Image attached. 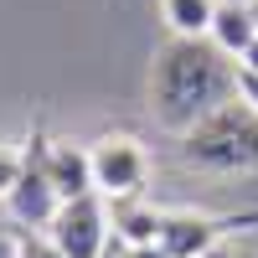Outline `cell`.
Listing matches in <instances>:
<instances>
[{
  "instance_id": "6da1fadb",
  "label": "cell",
  "mask_w": 258,
  "mask_h": 258,
  "mask_svg": "<svg viewBox=\"0 0 258 258\" xmlns=\"http://www.w3.org/2000/svg\"><path fill=\"white\" fill-rule=\"evenodd\" d=\"M238 98V62L222 57L212 41H186L170 36L155 52V68H150V109L170 135H186L197 129L207 114H217L222 103Z\"/></svg>"
},
{
  "instance_id": "7a4b0ae2",
  "label": "cell",
  "mask_w": 258,
  "mask_h": 258,
  "mask_svg": "<svg viewBox=\"0 0 258 258\" xmlns=\"http://www.w3.org/2000/svg\"><path fill=\"white\" fill-rule=\"evenodd\" d=\"M181 160L191 170H212V176L258 170V109L243 98L222 103L217 114H207L197 129L181 135Z\"/></svg>"
},
{
  "instance_id": "3957f363",
  "label": "cell",
  "mask_w": 258,
  "mask_h": 258,
  "mask_svg": "<svg viewBox=\"0 0 258 258\" xmlns=\"http://www.w3.org/2000/svg\"><path fill=\"white\" fill-rule=\"evenodd\" d=\"M88 160H93V191L103 202H135L145 197L150 186V150L140 135H124V129H109L88 145Z\"/></svg>"
},
{
  "instance_id": "277c9868",
  "label": "cell",
  "mask_w": 258,
  "mask_h": 258,
  "mask_svg": "<svg viewBox=\"0 0 258 258\" xmlns=\"http://www.w3.org/2000/svg\"><path fill=\"white\" fill-rule=\"evenodd\" d=\"M47 238L68 253V258H103L114 243V222H109V202L103 197H78L62 202L57 217L47 227Z\"/></svg>"
},
{
  "instance_id": "5b68a950",
  "label": "cell",
  "mask_w": 258,
  "mask_h": 258,
  "mask_svg": "<svg viewBox=\"0 0 258 258\" xmlns=\"http://www.w3.org/2000/svg\"><path fill=\"white\" fill-rule=\"evenodd\" d=\"M6 207H11V217L26 227V232H47L52 227V217H57V207H62V197H57V186L47 181V170H41V160H26V170H21V181H16V191L6 197Z\"/></svg>"
},
{
  "instance_id": "8992f818",
  "label": "cell",
  "mask_w": 258,
  "mask_h": 258,
  "mask_svg": "<svg viewBox=\"0 0 258 258\" xmlns=\"http://www.w3.org/2000/svg\"><path fill=\"white\" fill-rule=\"evenodd\" d=\"M222 222L207 212H165L160 222V253L165 258H202L212 248H222Z\"/></svg>"
},
{
  "instance_id": "52a82bcc",
  "label": "cell",
  "mask_w": 258,
  "mask_h": 258,
  "mask_svg": "<svg viewBox=\"0 0 258 258\" xmlns=\"http://www.w3.org/2000/svg\"><path fill=\"white\" fill-rule=\"evenodd\" d=\"M41 170H47V181L57 186L62 202L98 197V191H93V160H88V150L73 145V140H52L47 155H41Z\"/></svg>"
},
{
  "instance_id": "ba28073f",
  "label": "cell",
  "mask_w": 258,
  "mask_h": 258,
  "mask_svg": "<svg viewBox=\"0 0 258 258\" xmlns=\"http://www.w3.org/2000/svg\"><path fill=\"white\" fill-rule=\"evenodd\" d=\"M109 222H114V243H124V248H150V243H160L165 212H155L145 197H135V202H114V207H109Z\"/></svg>"
},
{
  "instance_id": "9c48e42d",
  "label": "cell",
  "mask_w": 258,
  "mask_h": 258,
  "mask_svg": "<svg viewBox=\"0 0 258 258\" xmlns=\"http://www.w3.org/2000/svg\"><path fill=\"white\" fill-rule=\"evenodd\" d=\"M253 36H258V26H253V6H248V0H222L207 41H212V47H217L222 57H232V62H238V57L253 47Z\"/></svg>"
},
{
  "instance_id": "30bf717a",
  "label": "cell",
  "mask_w": 258,
  "mask_h": 258,
  "mask_svg": "<svg viewBox=\"0 0 258 258\" xmlns=\"http://www.w3.org/2000/svg\"><path fill=\"white\" fill-rule=\"evenodd\" d=\"M217 6H222V0H160V21L170 26V36L202 41V36H212Z\"/></svg>"
},
{
  "instance_id": "8fae6325",
  "label": "cell",
  "mask_w": 258,
  "mask_h": 258,
  "mask_svg": "<svg viewBox=\"0 0 258 258\" xmlns=\"http://www.w3.org/2000/svg\"><path fill=\"white\" fill-rule=\"evenodd\" d=\"M21 170H26V155H21L16 145H6V140H0V202H6L11 191H16Z\"/></svg>"
},
{
  "instance_id": "7c38bea8",
  "label": "cell",
  "mask_w": 258,
  "mask_h": 258,
  "mask_svg": "<svg viewBox=\"0 0 258 258\" xmlns=\"http://www.w3.org/2000/svg\"><path fill=\"white\" fill-rule=\"evenodd\" d=\"M16 258H68L47 232H21V243H16Z\"/></svg>"
},
{
  "instance_id": "4fadbf2b",
  "label": "cell",
  "mask_w": 258,
  "mask_h": 258,
  "mask_svg": "<svg viewBox=\"0 0 258 258\" xmlns=\"http://www.w3.org/2000/svg\"><path fill=\"white\" fill-rule=\"evenodd\" d=\"M238 98L258 109V73H238Z\"/></svg>"
},
{
  "instance_id": "5bb4252c",
  "label": "cell",
  "mask_w": 258,
  "mask_h": 258,
  "mask_svg": "<svg viewBox=\"0 0 258 258\" xmlns=\"http://www.w3.org/2000/svg\"><path fill=\"white\" fill-rule=\"evenodd\" d=\"M16 243H21V232H11V227H0V258H16Z\"/></svg>"
},
{
  "instance_id": "9a60e30c",
  "label": "cell",
  "mask_w": 258,
  "mask_h": 258,
  "mask_svg": "<svg viewBox=\"0 0 258 258\" xmlns=\"http://www.w3.org/2000/svg\"><path fill=\"white\" fill-rule=\"evenodd\" d=\"M238 73H258V36H253V47L238 57Z\"/></svg>"
},
{
  "instance_id": "2e32d148",
  "label": "cell",
  "mask_w": 258,
  "mask_h": 258,
  "mask_svg": "<svg viewBox=\"0 0 258 258\" xmlns=\"http://www.w3.org/2000/svg\"><path fill=\"white\" fill-rule=\"evenodd\" d=\"M124 258H165L160 243H150V248H124Z\"/></svg>"
},
{
  "instance_id": "e0dca14e",
  "label": "cell",
  "mask_w": 258,
  "mask_h": 258,
  "mask_svg": "<svg viewBox=\"0 0 258 258\" xmlns=\"http://www.w3.org/2000/svg\"><path fill=\"white\" fill-rule=\"evenodd\" d=\"M202 258H243V253H238V248H227V243H222V248H212V253H202Z\"/></svg>"
},
{
  "instance_id": "ac0fdd59",
  "label": "cell",
  "mask_w": 258,
  "mask_h": 258,
  "mask_svg": "<svg viewBox=\"0 0 258 258\" xmlns=\"http://www.w3.org/2000/svg\"><path fill=\"white\" fill-rule=\"evenodd\" d=\"M248 6H253V26H258V0H248Z\"/></svg>"
},
{
  "instance_id": "d6986e66",
  "label": "cell",
  "mask_w": 258,
  "mask_h": 258,
  "mask_svg": "<svg viewBox=\"0 0 258 258\" xmlns=\"http://www.w3.org/2000/svg\"><path fill=\"white\" fill-rule=\"evenodd\" d=\"M243 258H258V253H243Z\"/></svg>"
}]
</instances>
